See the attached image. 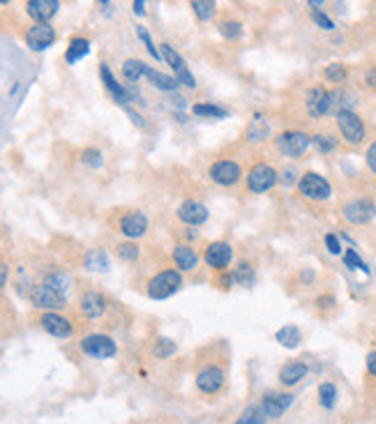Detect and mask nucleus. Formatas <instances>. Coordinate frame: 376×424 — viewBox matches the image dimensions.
<instances>
[{"instance_id": "obj_1", "label": "nucleus", "mask_w": 376, "mask_h": 424, "mask_svg": "<svg viewBox=\"0 0 376 424\" xmlns=\"http://www.w3.org/2000/svg\"><path fill=\"white\" fill-rule=\"evenodd\" d=\"M228 387V364L217 353H206L194 364V390L201 399L217 401L222 399Z\"/></svg>"}, {"instance_id": "obj_2", "label": "nucleus", "mask_w": 376, "mask_h": 424, "mask_svg": "<svg viewBox=\"0 0 376 424\" xmlns=\"http://www.w3.org/2000/svg\"><path fill=\"white\" fill-rule=\"evenodd\" d=\"M182 286H185V274H182L178 267L171 265L150 277L148 284H145V295H148L150 300H169L182 291Z\"/></svg>"}, {"instance_id": "obj_3", "label": "nucleus", "mask_w": 376, "mask_h": 424, "mask_svg": "<svg viewBox=\"0 0 376 424\" xmlns=\"http://www.w3.org/2000/svg\"><path fill=\"white\" fill-rule=\"evenodd\" d=\"M206 175L210 182L217 184V187H224V189L238 187V184L245 180L243 166L238 160H233V157H219V160L210 162Z\"/></svg>"}, {"instance_id": "obj_4", "label": "nucleus", "mask_w": 376, "mask_h": 424, "mask_svg": "<svg viewBox=\"0 0 376 424\" xmlns=\"http://www.w3.org/2000/svg\"><path fill=\"white\" fill-rule=\"evenodd\" d=\"M335 127H337V134L339 138L351 145V147H358L365 143L367 138V125L365 120L355 113V108H342L339 113L335 116Z\"/></svg>"}, {"instance_id": "obj_5", "label": "nucleus", "mask_w": 376, "mask_h": 424, "mask_svg": "<svg viewBox=\"0 0 376 424\" xmlns=\"http://www.w3.org/2000/svg\"><path fill=\"white\" fill-rule=\"evenodd\" d=\"M280 184V171L275 169L268 162H256L250 166V171L245 173V189L254 194V196H261V194H268Z\"/></svg>"}, {"instance_id": "obj_6", "label": "nucleus", "mask_w": 376, "mask_h": 424, "mask_svg": "<svg viewBox=\"0 0 376 424\" xmlns=\"http://www.w3.org/2000/svg\"><path fill=\"white\" fill-rule=\"evenodd\" d=\"M275 147L289 160H302L311 147V134L302 132V129H284L275 136Z\"/></svg>"}, {"instance_id": "obj_7", "label": "nucleus", "mask_w": 376, "mask_h": 424, "mask_svg": "<svg viewBox=\"0 0 376 424\" xmlns=\"http://www.w3.org/2000/svg\"><path fill=\"white\" fill-rule=\"evenodd\" d=\"M296 189L302 199H307L311 203H326L333 199V184L326 178V175H321L316 171H305L300 173V180L296 184Z\"/></svg>"}, {"instance_id": "obj_8", "label": "nucleus", "mask_w": 376, "mask_h": 424, "mask_svg": "<svg viewBox=\"0 0 376 424\" xmlns=\"http://www.w3.org/2000/svg\"><path fill=\"white\" fill-rule=\"evenodd\" d=\"M79 350L90 359H111L118 355V344L111 335L104 332H90L79 341Z\"/></svg>"}, {"instance_id": "obj_9", "label": "nucleus", "mask_w": 376, "mask_h": 424, "mask_svg": "<svg viewBox=\"0 0 376 424\" xmlns=\"http://www.w3.org/2000/svg\"><path fill=\"white\" fill-rule=\"evenodd\" d=\"M28 302L38 311H60L67 307V295H62L49 284H33L28 289Z\"/></svg>"}, {"instance_id": "obj_10", "label": "nucleus", "mask_w": 376, "mask_h": 424, "mask_svg": "<svg viewBox=\"0 0 376 424\" xmlns=\"http://www.w3.org/2000/svg\"><path fill=\"white\" fill-rule=\"evenodd\" d=\"M201 261L206 263L213 272H224L231 270L233 265V245L228 240H215V242H208L204 249V256Z\"/></svg>"}, {"instance_id": "obj_11", "label": "nucleus", "mask_w": 376, "mask_h": 424, "mask_svg": "<svg viewBox=\"0 0 376 424\" xmlns=\"http://www.w3.org/2000/svg\"><path fill=\"white\" fill-rule=\"evenodd\" d=\"M150 219L143 210H130L118 219V233L125 240H141L148 235Z\"/></svg>"}, {"instance_id": "obj_12", "label": "nucleus", "mask_w": 376, "mask_h": 424, "mask_svg": "<svg viewBox=\"0 0 376 424\" xmlns=\"http://www.w3.org/2000/svg\"><path fill=\"white\" fill-rule=\"evenodd\" d=\"M293 401H296V394L289 392V390H284V392H280V390H265L263 396H261V401H259V406H261V411H263V415L268 420H280L282 415L293 406Z\"/></svg>"}, {"instance_id": "obj_13", "label": "nucleus", "mask_w": 376, "mask_h": 424, "mask_svg": "<svg viewBox=\"0 0 376 424\" xmlns=\"http://www.w3.org/2000/svg\"><path fill=\"white\" fill-rule=\"evenodd\" d=\"M38 325L42 332H47L49 337H56V339H70L74 335V323L60 311H40Z\"/></svg>"}, {"instance_id": "obj_14", "label": "nucleus", "mask_w": 376, "mask_h": 424, "mask_svg": "<svg viewBox=\"0 0 376 424\" xmlns=\"http://www.w3.org/2000/svg\"><path fill=\"white\" fill-rule=\"evenodd\" d=\"M160 53H162V60L171 67L173 77L178 79L180 86H185V88H197L194 74H192V69L187 67L185 58H182V55H180L176 49H173L171 44H160Z\"/></svg>"}, {"instance_id": "obj_15", "label": "nucleus", "mask_w": 376, "mask_h": 424, "mask_svg": "<svg viewBox=\"0 0 376 424\" xmlns=\"http://www.w3.org/2000/svg\"><path fill=\"white\" fill-rule=\"evenodd\" d=\"M99 79H102L106 92L114 97L116 104L130 106L132 101H139V95H136L134 90H130L127 86H123V83H118V79L114 77V72H111V67H109L106 62H99Z\"/></svg>"}, {"instance_id": "obj_16", "label": "nucleus", "mask_w": 376, "mask_h": 424, "mask_svg": "<svg viewBox=\"0 0 376 424\" xmlns=\"http://www.w3.org/2000/svg\"><path fill=\"white\" fill-rule=\"evenodd\" d=\"M342 217L353 226H365L376 219V203L372 199H353L344 203Z\"/></svg>"}, {"instance_id": "obj_17", "label": "nucleus", "mask_w": 376, "mask_h": 424, "mask_svg": "<svg viewBox=\"0 0 376 424\" xmlns=\"http://www.w3.org/2000/svg\"><path fill=\"white\" fill-rule=\"evenodd\" d=\"M176 217L178 221H182L185 226H192V228H199L204 226L206 221L210 219V210L204 201L199 199H185L176 208Z\"/></svg>"}, {"instance_id": "obj_18", "label": "nucleus", "mask_w": 376, "mask_h": 424, "mask_svg": "<svg viewBox=\"0 0 376 424\" xmlns=\"http://www.w3.org/2000/svg\"><path fill=\"white\" fill-rule=\"evenodd\" d=\"M171 263H173V267H178L182 274H189L201 265V254L194 249V245L178 242L171 249Z\"/></svg>"}, {"instance_id": "obj_19", "label": "nucleus", "mask_w": 376, "mask_h": 424, "mask_svg": "<svg viewBox=\"0 0 376 424\" xmlns=\"http://www.w3.org/2000/svg\"><path fill=\"white\" fill-rule=\"evenodd\" d=\"M307 374H309V364L305 362V359H287V362L280 367L277 381L284 390H291V387H296L305 381Z\"/></svg>"}, {"instance_id": "obj_20", "label": "nucleus", "mask_w": 376, "mask_h": 424, "mask_svg": "<svg viewBox=\"0 0 376 424\" xmlns=\"http://www.w3.org/2000/svg\"><path fill=\"white\" fill-rule=\"evenodd\" d=\"M56 42V30H53L51 23H33L28 30H26V44H28L31 51H47Z\"/></svg>"}, {"instance_id": "obj_21", "label": "nucleus", "mask_w": 376, "mask_h": 424, "mask_svg": "<svg viewBox=\"0 0 376 424\" xmlns=\"http://www.w3.org/2000/svg\"><path fill=\"white\" fill-rule=\"evenodd\" d=\"M106 309H109V300H106V295L99 291H86L79 298V313L88 320L102 318Z\"/></svg>"}, {"instance_id": "obj_22", "label": "nucleus", "mask_w": 376, "mask_h": 424, "mask_svg": "<svg viewBox=\"0 0 376 424\" xmlns=\"http://www.w3.org/2000/svg\"><path fill=\"white\" fill-rule=\"evenodd\" d=\"M60 0H26V12L35 23H49L58 14Z\"/></svg>"}, {"instance_id": "obj_23", "label": "nucleus", "mask_w": 376, "mask_h": 424, "mask_svg": "<svg viewBox=\"0 0 376 424\" xmlns=\"http://www.w3.org/2000/svg\"><path fill=\"white\" fill-rule=\"evenodd\" d=\"M272 136V129L268 125V120H263V113H254L250 120V125L245 129V141L252 145H261Z\"/></svg>"}, {"instance_id": "obj_24", "label": "nucleus", "mask_w": 376, "mask_h": 424, "mask_svg": "<svg viewBox=\"0 0 376 424\" xmlns=\"http://www.w3.org/2000/svg\"><path fill=\"white\" fill-rule=\"evenodd\" d=\"M143 79H148L153 83V88H157L162 92H169V95H171V92H178V88H180V83H178L176 77H171V74H164L160 69H155V67H150V65H145Z\"/></svg>"}, {"instance_id": "obj_25", "label": "nucleus", "mask_w": 376, "mask_h": 424, "mask_svg": "<svg viewBox=\"0 0 376 424\" xmlns=\"http://www.w3.org/2000/svg\"><path fill=\"white\" fill-rule=\"evenodd\" d=\"M84 267L88 272H109V267H111V256H109L106 249L97 247V249H90L84 256Z\"/></svg>"}, {"instance_id": "obj_26", "label": "nucleus", "mask_w": 376, "mask_h": 424, "mask_svg": "<svg viewBox=\"0 0 376 424\" xmlns=\"http://www.w3.org/2000/svg\"><path fill=\"white\" fill-rule=\"evenodd\" d=\"M275 341L282 346V348H298L302 344V330L296 325V323H287V325H282L277 332H275Z\"/></svg>"}, {"instance_id": "obj_27", "label": "nucleus", "mask_w": 376, "mask_h": 424, "mask_svg": "<svg viewBox=\"0 0 376 424\" xmlns=\"http://www.w3.org/2000/svg\"><path fill=\"white\" fill-rule=\"evenodd\" d=\"M192 116L204 118V120H226L231 116V111L215 104V101H197V104L192 106Z\"/></svg>"}, {"instance_id": "obj_28", "label": "nucleus", "mask_w": 376, "mask_h": 424, "mask_svg": "<svg viewBox=\"0 0 376 424\" xmlns=\"http://www.w3.org/2000/svg\"><path fill=\"white\" fill-rule=\"evenodd\" d=\"M233 284L240 286V289H252L256 284V267L250 261H238L231 270Z\"/></svg>"}, {"instance_id": "obj_29", "label": "nucleus", "mask_w": 376, "mask_h": 424, "mask_svg": "<svg viewBox=\"0 0 376 424\" xmlns=\"http://www.w3.org/2000/svg\"><path fill=\"white\" fill-rule=\"evenodd\" d=\"M316 399H319V406L324 411H333L337 406V399H339L337 385L333 381H324L319 385V390H316Z\"/></svg>"}, {"instance_id": "obj_30", "label": "nucleus", "mask_w": 376, "mask_h": 424, "mask_svg": "<svg viewBox=\"0 0 376 424\" xmlns=\"http://www.w3.org/2000/svg\"><path fill=\"white\" fill-rule=\"evenodd\" d=\"M339 143H342V138H337L328 132H319V134H311V147L319 152V155H333Z\"/></svg>"}, {"instance_id": "obj_31", "label": "nucleus", "mask_w": 376, "mask_h": 424, "mask_svg": "<svg viewBox=\"0 0 376 424\" xmlns=\"http://www.w3.org/2000/svg\"><path fill=\"white\" fill-rule=\"evenodd\" d=\"M192 14L197 16V21L208 23L213 21L217 14V0H189Z\"/></svg>"}, {"instance_id": "obj_32", "label": "nucleus", "mask_w": 376, "mask_h": 424, "mask_svg": "<svg viewBox=\"0 0 376 424\" xmlns=\"http://www.w3.org/2000/svg\"><path fill=\"white\" fill-rule=\"evenodd\" d=\"M178 344L173 341L171 337H157L153 341V348H150V353L155 359H171L173 355H178Z\"/></svg>"}, {"instance_id": "obj_33", "label": "nucleus", "mask_w": 376, "mask_h": 424, "mask_svg": "<svg viewBox=\"0 0 376 424\" xmlns=\"http://www.w3.org/2000/svg\"><path fill=\"white\" fill-rule=\"evenodd\" d=\"M324 79L328 83H333L335 88H342L348 81V67L344 62H330L324 67Z\"/></svg>"}, {"instance_id": "obj_34", "label": "nucleus", "mask_w": 376, "mask_h": 424, "mask_svg": "<svg viewBox=\"0 0 376 424\" xmlns=\"http://www.w3.org/2000/svg\"><path fill=\"white\" fill-rule=\"evenodd\" d=\"M88 53H90V42L86 40V37H74L67 46V51H65V62L74 65L81 58H86Z\"/></svg>"}, {"instance_id": "obj_35", "label": "nucleus", "mask_w": 376, "mask_h": 424, "mask_svg": "<svg viewBox=\"0 0 376 424\" xmlns=\"http://www.w3.org/2000/svg\"><path fill=\"white\" fill-rule=\"evenodd\" d=\"M116 256L123 263H136L141 256V247L136 245V240H123V242L116 245Z\"/></svg>"}, {"instance_id": "obj_36", "label": "nucleus", "mask_w": 376, "mask_h": 424, "mask_svg": "<svg viewBox=\"0 0 376 424\" xmlns=\"http://www.w3.org/2000/svg\"><path fill=\"white\" fill-rule=\"evenodd\" d=\"M342 261H344V265H346L351 272L360 270V272H365V274H370V265L365 263V258H363L360 254H358V249H355V247H344V252H342Z\"/></svg>"}, {"instance_id": "obj_37", "label": "nucleus", "mask_w": 376, "mask_h": 424, "mask_svg": "<svg viewBox=\"0 0 376 424\" xmlns=\"http://www.w3.org/2000/svg\"><path fill=\"white\" fill-rule=\"evenodd\" d=\"M42 281L53 286V289L60 291L62 295H67L70 293V286H72V279H70V274L65 270H49L47 274H44Z\"/></svg>"}, {"instance_id": "obj_38", "label": "nucleus", "mask_w": 376, "mask_h": 424, "mask_svg": "<svg viewBox=\"0 0 376 424\" xmlns=\"http://www.w3.org/2000/svg\"><path fill=\"white\" fill-rule=\"evenodd\" d=\"M265 422H268V418L263 415L261 406L259 403H250L240 415H238V420L233 424H265Z\"/></svg>"}, {"instance_id": "obj_39", "label": "nucleus", "mask_w": 376, "mask_h": 424, "mask_svg": "<svg viewBox=\"0 0 376 424\" xmlns=\"http://www.w3.org/2000/svg\"><path fill=\"white\" fill-rule=\"evenodd\" d=\"M143 69H145V62L143 60L127 58L123 62V79L130 81V83H139L143 79Z\"/></svg>"}, {"instance_id": "obj_40", "label": "nucleus", "mask_w": 376, "mask_h": 424, "mask_svg": "<svg viewBox=\"0 0 376 424\" xmlns=\"http://www.w3.org/2000/svg\"><path fill=\"white\" fill-rule=\"evenodd\" d=\"M81 162L90 169H102L104 166V152L99 150V147H84L81 150Z\"/></svg>"}, {"instance_id": "obj_41", "label": "nucleus", "mask_w": 376, "mask_h": 424, "mask_svg": "<svg viewBox=\"0 0 376 424\" xmlns=\"http://www.w3.org/2000/svg\"><path fill=\"white\" fill-rule=\"evenodd\" d=\"M309 18H311V23H314L316 28H321V30H326V33L335 30L333 16H328L326 9H309Z\"/></svg>"}, {"instance_id": "obj_42", "label": "nucleus", "mask_w": 376, "mask_h": 424, "mask_svg": "<svg viewBox=\"0 0 376 424\" xmlns=\"http://www.w3.org/2000/svg\"><path fill=\"white\" fill-rule=\"evenodd\" d=\"M219 33H222V37H226L228 42L240 40V35H243V23L236 21V18H226V21L219 23Z\"/></svg>"}, {"instance_id": "obj_43", "label": "nucleus", "mask_w": 376, "mask_h": 424, "mask_svg": "<svg viewBox=\"0 0 376 424\" xmlns=\"http://www.w3.org/2000/svg\"><path fill=\"white\" fill-rule=\"evenodd\" d=\"M136 37H139V40L143 42V46H145V51H148L150 55L155 60H162V53H160V49L157 46H155V42H153V37H150V33L145 30L143 26H136Z\"/></svg>"}, {"instance_id": "obj_44", "label": "nucleus", "mask_w": 376, "mask_h": 424, "mask_svg": "<svg viewBox=\"0 0 376 424\" xmlns=\"http://www.w3.org/2000/svg\"><path fill=\"white\" fill-rule=\"evenodd\" d=\"M324 245H326V252H328L330 256H342V252H344L342 238H339L337 233H326V235H324Z\"/></svg>"}, {"instance_id": "obj_45", "label": "nucleus", "mask_w": 376, "mask_h": 424, "mask_svg": "<svg viewBox=\"0 0 376 424\" xmlns=\"http://www.w3.org/2000/svg\"><path fill=\"white\" fill-rule=\"evenodd\" d=\"M298 180H300V175L293 166H287V169L280 171V184H284V187H293V184H298Z\"/></svg>"}, {"instance_id": "obj_46", "label": "nucleus", "mask_w": 376, "mask_h": 424, "mask_svg": "<svg viewBox=\"0 0 376 424\" xmlns=\"http://www.w3.org/2000/svg\"><path fill=\"white\" fill-rule=\"evenodd\" d=\"M219 291H228L233 284V277H231V270H224V272H215V281H213Z\"/></svg>"}, {"instance_id": "obj_47", "label": "nucleus", "mask_w": 376, "mask_h": 424, "mask_svg": "<svg viewBox=\"0 0 376 424\" xmlns=\"http://www.w3.org/2000/svg\"><path fill=\"white\" fill-rule=\"evenodd\" d=\"M365 164H367V169H370L372 175H376V138L374 141L367 145V150H365Z\"/></svg>"}, {"instance_id": "obj_48", "label": "nucleus", "mask_w": 376, "mask_h": 424, "mask_svg": "<svg viewBox=\"0 0 376 424\" xmlns=\"http://www.w3.org/2000/svg\"><path fill=\"white\" fill-rule=\"evenodd\" d=\"M363 83H365V88L376 90V65H370V67L365 69V74H363Z\"/></svg>"}, {"instance_id": "obj_49", "label": "nucleus", "mask_w": 376, "mask_h": 424, "mask_svg": "<svg viewBox=\"0 0 376 424\" xmlns=\"http://www.w3.org/2000/svg\"><path fill=\"white\" fill-rule=\"evenodd\" d=\"M314 304H316V309H319V311H328V309H333L337 302H335L333 295H319Z\"/></svg>"}, {"instance_id": "obj_50", "label": "nucleus", "mask_w": 376, "mask_h": 424, "mask_svg": "<svg viewBox=\"0 0 376 424\" xmlns=\"http://www.w3.org/2000/svg\"><path fill=\"white\" fill-rule=\"evenodd\" d=\"M365 369H367V376L376 378V350H372V353H367V357H365Z\"/></svg>"}, {"instance_id": "obj_51", "label": "nucleus", "mask_w": 376, "mask_h": 424, "mask_svg": "<svg viewBox=\"0 0 376 424\" xmlns=\"http://www.w3.org/2000/svg\"><path fill=\"white\" fill-rule=\"evenodd\" d=\"M125 113L132 118V123L136 125V127H141V129H145V118L141 116V113H136V111L132 108V106H125Z\"/></svg>"}, {"instance_id": "obj_52", "label": "nucleus", "mask_w": 376, "mask_h": 424, "mask_svg": "<svg viewBox=\"0 0 376 424\" xmlns=\"http://www.w3.org/2000/svg\"><path fill=\"white\" fill-rule=\"evenodd\" d=\"M7 281H10V265L0 261V291L5 289V286H7Z\"/></svg>"}, {"instance_id": "obj_53", "label": "nucleus", "mask_w": 376, "mask_h": 424, "mask_svg": "<svg viewBox=\"0 0 376 424\" xmlns=\"http://www.w3.org/2000/svg\"><path fill=\"white\" fill-rule=\"evenodd\" d=\"M134 14H139V16L145 14V0H134Z\"/></svg>"}, {"instance_id": "obj_54", "label": "nucleus", "mask_w": 376, "mask_h": 424, "mask_svg": "<svg viewBox=\"0 0 376 424\" xmlns=\"http://www.w3.org/2000/svg\"><path fill=\"white\" fill-rule=\"evenodd\" d=\"M307 5H309V9H321L326 5V0H307Z\"/></svg>"}, {"instance_id": "obj_55", "label": "nucleus", "mask_w": 376, "mask_h": 424, "mask_svg": "<svg viewBox=\"0 0 376 424\" xmlns=\"http://www.w3.org/2000/svg\"><path fill=\"white\" fill-rule=\"evenodd\" d=\"M97 3H99V5H109L111 0H97Z\"/></svg>"}, {"instance_id": "obj_56", "label": "nucleus", "mask_w": 376, "mask_h": 424, "mask_svg": "<svg viewBox=\"0 0 376 424\" xmlns=\"http://www.w3.org/2000/svg\"><path fill=\"white\" fill-rule=\"evenodd\" d=\"M7 3H10V0H0V5H7Z\"/></svg>"}]
</instances>
